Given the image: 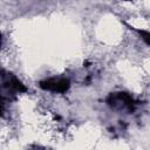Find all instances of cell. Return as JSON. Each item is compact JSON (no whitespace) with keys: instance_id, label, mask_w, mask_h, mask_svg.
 I'll return each mask as SVG.
<instances>
[{"instance_id":"obj_3","label":"cell","mask_w":150,"mask_h":150,"mask_svg":"<svg viewBox=\"0 0 150 150\" xmlns=\"http://www.w3.org/2000/svg\"><path fill=\"white\" fill-rule=\"evenodd\" d=\"M4 87L13 93H26L27 88L25 84L14 75H9L6 80H4Z\"/></svg>"},{"instance_id":"obj_2","label":"cell","mask_w":150,"mask_h":150,"mask_svg":"<svg viewBox=\"0 0 150 150\" xmlns=\"http://www.w3.org/2000/svg\"><path fill=\"white\" fill-rule=\"evenodd\" d=\"M39 86L43 90L63 94L68 91V89L70 88V82L66 77H49V79L40 81Z\"/></svg>"},{"instance_id":"obj_4","label":"cell","mask_w":150,"mask_h":150,"mask_svg":"<svg viewBox=\"0 0 150 150\" xmlns=\"http://www.w3.org/2000/svg\"><path fill=\"white\" fill-rule=\"evenodd\" d=\"M136 30H137V33L139 34L141 39H142L146 45L150 46V30H143V29H136Z\"/></svg>"},{"instance_id":"obj_1","label":"cell","mask_w":150,"mask_h":150,"mask_svg":"<svg viewBox=\"0 0 150 150\" xmlns=\"http://www.w3.org/2000/svg\"><path fill=\"white\" fill-rule=\"evenodd\" d=\"M107 103L108 105H110L114 109H118V110H128L129 112L135 110L136 107V101L132 98L131 95H129L128 93H111L108 97H107Z\"/></svg>"}]
</instances>
